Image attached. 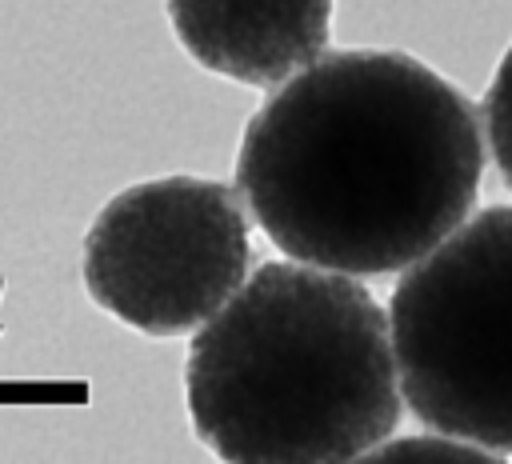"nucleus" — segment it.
Here are the masks:
<instances>
[{"mask_svg": "<svg viewBox=\"0 0 512 464\" xmlns=\"http://www.w3.org/2000/svg\"><path fill=\"white\" fill-rule=\"evenodd\" d=\"M480 176V116L452 80L408 52L340 48L268 88L232 184L284 256L384 276L476 212Z\"/></svg>", "mask_w": 512, "mask_h": 464, "instance_id": "nucleus-1", "label": "nucleus"}, {"mask_svg": "<svg viewBox=\"0 0 512 464\" xmlns=\"http://www.w3.org/2000/svg\"><path fill=\"white\" fill-rule=\"evenodd\" d=\"M184 400L220 460H360L400 424L392 320L348 272L292 256L260 264L192 332Z\"/></svg>", "mask_w": 512, "mask_h": 464, "instance_id": "nucleus-2", "label": "nucleus"}, {"mask_svg": "<svg viewBox=\"0 0 512 464\" xmlns=\"http://www.w3.org/2000/svg\"><path fill=\"white\" fill-rule=\"evenodd\" d=\"M388 320L412 416L512 456V204L468 216L408 264Z\"/></svg>", "mask_w": 512, "mask_h": 464, "instance_id": "nucleus-3", "label": "nucleus"}, {"mask_svg": "<svg viewBox=\"0 0 512 464\" xmlns=\"http://www.w3.org/2000/svg\"><path fill=\"white\" fill-rule=\"evenodd\" d=\"M252 212L236 184L160 176L116 192L84 232V288L144 336H188L252 276Z\"/></svg>", "mask_w": 512, "mask_h": 464, "instance_id": "nucleus-4", "label": "nucleus"}, {"mask_svg": "<svg viewBox=\"0 0 512 464\" xmlns=\"http://www.w3.org/2000/svg\"><path fill=\"white\" fill-rule=\"evenodd\" d=\"M168 20L200 68L276 88L328 52L332 0H168Z\"/></svg>", "mask_w": 512, "mask_h": 464, "instance_id": "nucleus-5", "label": "nucleus"}, {"mask_svg": "<svg viewBox=\"0 0 512 464\" xmlns=\"http://www.w3.org/2000/svg\"><path fill=\"white\" fill-rule=\"evenodd\" d=\"M484 132H488V148L496 156V168L512 188V44L500 56L492 84L484 92Z\"/></svg>", "mask_w": 512, "mask_h": 464, "instance_id": "nucleus-6", "label": "nucleus"}, {"mask_svg": "<svg viewBox=\"0 0 512 464\" xmlns=\"http://www.w3.org/2000/svg\"><path fill=\"white\" fill-rule=\"evenodd\" d=\"M368 460H500V452L436 432V436H404V440H384L380 448L368 452Z\"/></svg>", "mask_w": 512, "mask_h": 464, "instance_id": "nucleus-7", "label": "nucleus"}]
</instances>
